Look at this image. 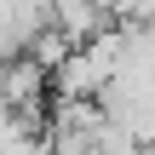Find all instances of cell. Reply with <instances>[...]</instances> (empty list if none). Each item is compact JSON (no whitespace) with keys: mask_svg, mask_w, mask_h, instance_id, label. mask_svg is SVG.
<instances>
[{"mask_svg":"<svg viewBox=\"0 0 155 155\" xmlns=\"http://www.w3.org/2000/svg\"><path fill=\"white\" fill-rule=\"evenodd\" d=\"M109 81H155V23H121V52Z\"/></svg>","mask_w":155,"mask_h":155,"instance_id":"cell-1","label":"cell"},{"mask_svg":"<svg viewBox=\"0 0 155 155\" xmlns=\"http://www.w3.org/2000/svg\"><path fill=\"white\" fill-rule=\"evenodd\" d=\"M109 0H52V23L69 35V40H86L98 29H109Z\"/></svg>","mask_w":155,"mask_h":155,"instance_id":"cell-2","label":"cell"},{"mask_svg":"<svg viewBox=\"0 0 155 155\" xmlns=\"http://www.w3.org/2000/svg\"><path fill=\"white\" fill-rule=\"evenodd\" d=\"M109 12L121 23H155V0H109Z\"/></svg>","mask_w":155,"mask_h":155,"instance_id":"cell-3","label":"cell"}]
</instances>
